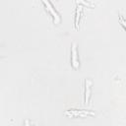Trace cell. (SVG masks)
Returning <instances> with one entry per match:
<instances>
[{"mask_svg":"<svg viewBox=\"0 0 126 126\" xmlns=\"http://www.w3.org/2000/svg\"><path fill=\"white\" fill-rule=\"evenodd\" d=\"M42 3L44 4L46 11H48V12L50 13V15L52 16V18H53V20H54V23H55V24H58V23L60 22V17H59V15H58V13L54 10V8H53L52 4L50 3V1H49V0H42Z\"/></svg>","mask_w":126,"mask_h":126,"instance_id":"obj_1","label":"cell"},{"mask_svg":"<svg viewBox=\"0 0 126 126\" xmlns=\"http://www.w3.org/2000/svg\"><path fill=\"white\" fill-rule=\"evenodd\" d=\"M72 65L74 68H78L79 67V60H78V55H77V48H76V44L74 43L72 45Z\"/></svg>","mask_w":126,"mask_h":126,"instance_id":"obj_3","label":"cell"},{"mask_svg":"<svg viewBox=\"0 0 126 126\" xmlns=\"http://www.w3.org/2000/svg\"><path fill=\"white\" fill-rule=\"evenodd\" d=\"M91 82L90 81H86V96H85V102L88 103L89 100V96H90V87H91Z\"/></svg>","mask_w":126,"mask_h":126,"instance_id":"obj_4","label":"cell"},{"mask_svg":"<svg viewBox=\"0 0 126 126\" xmlns=\"http://www.w3.org/2000/svg\"><path fill=\"white\" fill-rule=\"evenodd\" d=\"M65 114L68 116H73V117H77V116L86 117L87 115H94L93 112H90L87 110H68L65 112Z\"/></svg>","mask_w":126,"mask_h":126,"instance_id":"obj_2","label":"cell"},{"mask_svg":"<svg viewBox=\"0 0 126 126\" xmlns=\"http://www.w3.org/2000/svg\"><path fill=\"white\" fill-rule=\"evenodd\" d=\"M119 21H120V24L123 26V28L126 30V21L122 18V16H120V17H119Z\"/></svg>","mask_w":126,"mask_h":126,"instance_id":"obj_5","label":"cell"}]
</instances>
